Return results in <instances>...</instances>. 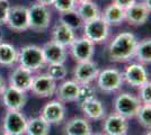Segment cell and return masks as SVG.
Returning a JSON list of instances; mask_svg holds the SVG:
<instances>
[{
  "label": "cell",
  "mask_w": 151,
  "mask_h": 135,
  "mask_svg": "<svg viewBox=\"0 0 151 135\" xmlns=\"http://www.w3.org/2000/svg\"><path fill=\"white\" fill-rule=\"evenodd\" d=\"M145 135H151L150 129H147V132H145Z\"/></svg>",
  "instance_id": "40"
},
{
  "label": "cell",
  "mask_w": 151,
  "mask_h": 135,
  "mask_svg": "<svg viewBox=\"0 0 151 135\" xmlns=\"http://www.w3.org/2000/svg\"><path fill=\"white\" fill-rule=\"evenodd\" d=\"M80 84L76 82L75 80H63L62 84L57 86L55 90V96L58 100H60L63 104L68 103H75L77 95H78V90H79Z\"/></svg>",
  "instance_id": "21"
},
{
  "label": "cell",
  "mask_w": 151,
  "mask_h": 135,
  "mask_svg": "<svg viewBox=\"0 0 151 135\" xmlns=\"http://www.w3.org/2000/svg\"><path fill=\"white\" fill-rule=\"evenodd\" d=\"M0 96L2 99V105L7 110H22L27 104V95L25 91L14 88L9 84L6 86Z\"/></svg>",
  "instance_id": "13"
},
{
  "label": "cell",
  "mask_w": 151,
  "mask_h": 135,
  "mask_svg": "<svg viewBox=\"0 0 151 135\" xmlns=\"http://www.w3.org/2000/svg\"><path fill=\"white\" fill-rule=\"evenodd\" d=\"M141 105L138 96L130 92H121L114 99L113 109L114 113L125 117L126 119H131L135 118Z\"/></svg>",
  "instance_id": "5"
},
{
  "label": "cell",
  "mask_w": 151,
  "mask_h": 135,
  "mask_svg": "<svg viewBox=\"0 0 151 135\" xmlns=\"http://www.w3.org/2000/svg\"><path fill=\"white\" fill-rule=\"evenodd\" d=\"M18 50L13 44L2 41L0 43V65L2 66H14L17 64Z\"/></svg>",
  "instance_id": "25"
},
{
  "label": "cell",
  "mask_w": 151,
  "mask_h": 135,
  "mask_svg": "<svg viewBox=\"0 0 151 135\" xmlns=\"http://www.w3.org/2000/svg\"><path fill=\"white\" fill-rule=\"evenodd\" d=\"M10 6L12 5L9 4L8 0H0V27L2 25H6Z\"/></svg>",
  "instance_id": "34"
},
{
  "label": "cell",
  "mask_w": 151,
  "mask_h": 135,
  "mask_svg": "<svg viewBox=\"0 0 151 135\" xmlns=\"http://www.w3.org/2000/svg\"><path fill=\"white\" fill-rule=\"evenodd\" d=\"M6 25L16 33H23L29 29L28 8L23 5L10 6Z\"/></svg>",
  "instance_id": "8"
},
{
  "label": "cell",
  "mask_w": 151,
  "mask_h": 135,
  "mask_svg": "<svg viewBox=\"0 0 151 135\" xmlns=\"http://www.w3.org/2000/svg\"><path fill=\"white\" fill-rule=\"evenodd\" d=\"M6 81H5V79L2 78V76L0 74V95L2 94V91L5 90V88H6Z\"/></svg>",
  "instance_id": "36"
},
{
  "label": "cell",
  "mask_w": 151,
  "mask_h": 135,
  "mask_svg": "<svg viewBox=\"0 0 151 135\" xmlns=\"http://www.w3.org/2000/svg\"><path fill=\"white\" fill-rule=\"evenodd\" d=\"M138 98L141 104H151V82L150 80L139 87Z\"/></svg>",
  "instance_id": "33"
},
{
  "label": "cell",
  "mask_w": 151,
  "mask_h": 135,
  "mask_svg": "<svg viewBox=\"0 0 151 135\" xmlns=\"http://www.w3.org/2000/svg\"><path fill=\"white\" fill-rule=\"evenodd\" d=\"M40 116H42L50 125L59 124L65 118V106L58 99L50 100L41 109Z\"/></svg>",
  "instance_id": "17"
},
{
  "label": "cell",
  "mask_w": 151,
  "mask_h": 135,
  "mask_svg": "<svg viewBox=\"0 0 151 135\" xmlns=\"http://www.w3.org/2000/svg\"><path fill=\"white\" fill-rule=\"evenodd\" d=\"M82 36L91 41L94 44L105 43L109 37L111 26L101 17L89 20L82 25Z\"/></svg>",
  "instance_id": "6"
},
{
  "label": "cell",
  "mask_w": 151,
  "mask_h": 135,
  "mask_svg": "<svg viewBox=\"0 0 151 135\" xmlns=\"http://www.w3.org/2000/svg\"><path fill=\"white\" fill-rule=\"evenodd\" d=\"M46 74L52 78L54 81H63L68 76V69L65 68L64 63H55V64H46Z\"/></svg>",
  "instance_id": "29"
},
{
  "label": "cell",
  "mask_w": 151,
  "mask_h": 135,
  "mask_svg": "<svg viewBox=\"0 0 151 135\" xmlns=\"http://www.w3.org/2000/svg\"><path fill=\"white\" fill-rule=\"evenodd\" d=\"M35 1L38 2V4H41V5H44V6L47 7L52 6V4H53V0H35Z\"/></svg>",
  "instance_id": "37"
},
{
  "label": "cell",
  "mask_w": 151,
  "mask_h": 135,
  "mask_svg": "<svg viewBox=\"0 0 151 135\" xmlns=\"http://www.w3.org/2000/svg\"><path fill=\"white\" fill-rule=\"evenodd\" d=\"M139 39L131 32H122L114 36L107 45V56L109 61L126 63L133 60Z\"/></svg>",
  "instance_id": "1"
},
{
  "label": "cell",
  "mask_w": 151,
  "mask_h": 135,
  "mask_svg": "<svg viewBox=\"0 0 151 135\" xmlns=\"http://www.w3.org/2000/svg\"><path fill=\"white\" fill-rule=\"evenodd\" d=\"M101 17L111 27L119 26L125 20V9L112 2L107 5L103 11H101Z\"/></svg>",
  "instance_id": "23"
},
{
  "label": "cell",
  "mask_w": 151,
  "mask_h": 135,
  "mask_svg": "<svg viewBox=\"0 0 151 135\" xmlns=\"http://www.w3.org/2000/svg\"><path fill=\"white\" fill-rule=\"evenodd\" d=\"M27 118L22 110H6L2 119V132L10 135H24Z\"/></svg>",
  "instance_id": "7"
},
{
  "label": "cell",
  "mask_w": 151,
  "mask_h": 135,
  "mask_svg": "<svg viewBox=\"0 0 151 135\" xmlns=\"http://www.w3.org/2000/svg\"><path fill=\"white\" fill-rule=\"evenodd\" d=\"M60 20L64 21L68 26H70L72 29H79L81 28L83 25V21L81 20V18L79 17V15L77 14V11L72 10V11H68V13L60 14Z\"/></svg>",
  "instance_id": "31"
},
{
  "label": "cell",
  "mask_w": 151,
  "mask_h": 135,
  "mask_svg": "<svg viewBox=\"0 0 151 135\" xmlns=\"http://www.w3.org/2000/svg\"><path fill=\"white\" fill-rule=\"evenodd\" d=\"M95 81L97 88L105 94H113L119 91L124 84L122 72L115 68H106L99 70Z\"/></svg>",
  "instance_id": "4"
},
{
  "label": "cell",
  "mask_w": 151,
  "mask_h": 135,
  "mask_svg": "<svg viewBox=\"0 0 151 135\" xmlns=\"http://www.w3.org/2000/svg\"><path fill=\"white\" fill-rule=\"evenodd\" d=\"M51 125L42 116H36L27 119L26 124V135H49Z\"/></svg>",
  "instance_id": "26"
},
{
  "label": "cell",
  "mask_w": 151,
  "mask_h": 135,
  "mask_svg": "<svg viewBox=\"0 0 151 135\" xmlns=\"http://www.w3.org/2000/svg\"><path fill=\"white\" fill-rule=\"evenodd\" d=\"M27 8H28L29 29L35 33L45 32L50 27V23L52 19L50 7L41 5L35 1Z\"/></svg>",
  "instance_id": "3"
},
{
  "label": "cell",
  "mask_w": 151,
  "mask_h": 135,
  "mask_svg": "<svg viewBox=\"0 0 151 135\" xmlns=\"http://www.w3.org/2000/svg\"><path fill=\"white\" fill-rule=\"evenodd\" d=\"M42 51L44 55L46 64H55V63H64L68 58L67 47L58 44L53 41L46 42L42 46Z\"/></svg>",
  "instance_id": "19"
},
{
  "label": "cell",
  "mask_w": 151,
  "mask_h": 135,
  "mask_svg": "<svg viewBox=\"0 0 151 135\" xmlns=\"http://www.w3.org/2000/svg\"><path fill=\"white\" fill-rule=\"evenodd\" d=\"M93 98H96V87L93 84H85L79 86L78 95L76 98V101L79 106L87 100H90Z\"/></svg>",
  "instance_id": "28"
},
{
  "label": "cell",
  "mask_w": 151,
  "mask_h": 135,
  "mask_svg": "<svg viewBox=\"0 0 151 135\" xmlns=\"http://www.w3.org/2000/svg\"><path fill=\"white\" fill-rule=\"evenodd\" d=\"M91 135H105V134H104V133H103V134H91Z\"/></svg>",
  "instance_id": "42"
},
{
  "label": "cell",
  "mask_w": 151,
  "mask_h": 135,
  "mask_svg": "<svg viewBox=\"0 0 151 135\" xmlns=\"http://www.w3.org/2000/svg\"><path fill=\"white\" fill-rule=\"evenodd\" d=\"M151 8L143 1H137L131 7L125 9V20L129 25L139 27L143 26L150 17Z\"/></svg>",
  "instance_id": "14"
},
{
  "label": "cell",
  "mask_w": 151,
  "mask_h": 135,
  "mask_svg": "<svg viewBox=\"0 0 151 135\" xmlns=\"http://www.w3.org/2000/svg\"><path fill=\"white\" fill-rule=\"evenodd\" d=\"M133 59L135 62H139L143 65H150L151 63V39H143L138 41V44L134 51Z\"/></svg>",
  "instance_id": "27"
},
{
  "label": "cell",
  "mask_w": 151,
  "mask_h": 135,
  "mask_svg": "<svg viewBox=\"0 0 151 135\" xmlns=\"http://www.w3.org/2000/svg\"><path fill=\"white\" fill-rule=\"evenodd\" d=\"M79 107H80L85 117L87 119H90V121H101L106 115L104 104L101 103L97 97L85 101Z\"/></svg>",
  "instance_id": "22"
},
{
  "label": "cell",
  "mask_w": 151,
  "mask_h": 135,
  "mask_svg": "<svg viewBox=\"0 0 151 135\" xmlns=\"http://www.w3.org/2000/svg\"><path fill=\"white\" fill-rule=\"evenodd\" d=\"M17 64L32 72H37L42 70L46 65L42 47L35 44L22 46L18 50Z\"/></svg>",
  "instance_id": "2"
},
{
  "label": "cell",
  "mask_w": 151,
  "mask_h": 135,
  "mask_svg": "<svg viewBox=\"0 0 151 135\" xmlns=\"http://www.w3.org/2000/svg\"><path fill=\"white\" fill-rule=\"evenodd\" d=\"M70 55L76 62H83L93 60L95 55V44L86 39L85 36L76 37V39L71 43L69 47Z\"/></svg>",
  "instance_id": "10"
},
{
  "label": "cell",
  "mask_w": 151,
  "mask_h": 135,
  "mask_svg": "<svg viewBox=\"0 0 151 135\" xmlns=\"http://www.w3.org/2000/svg\"><path fill=\"white\" fill-rule=\"evenodd\" d=\"M76 2H77V5L78 4H81V2H85V1H89V0H75Z\"/></svg>",
  "instance_id": "39"
},
{
  "label": "cell",
  "mask_w": 151,
  "mask_h": 135,
  "mask_svg": "<svg viewBox=\"0 0 151 135\" xmlns=\"http://www.w3.org/2000/svg\"><path fill=\"white\" fill-rule=\"evenodd\" d=\"M0 135H10V134H8V133H6V132H1Z\"/></svg>",
  "instance_id": "41"
},
{
  "label": "cell",
  "mask_w": 151,
  "mask_h": 135,
  "mask_svg": "<svg viewBox=\"0 0 151 135\" xmlns=\"http://www.w3.org/2000/svg\"><path fill=\"white\" fill-rule=\"evenodd\" d=\"M76 31L72 29L62 20H58L52 27L51 31V41L55 42L58 44L62 45L64 47H69L71 43L76 39Z\"/></svg>",
  "instance_id": "18"
},
{
  "label": "cell",
  "mask_w": 151,
  "mask_h": 135,
  "mask_svg": "<svg viewBox=\"0 0 151 135\" xmlns=\"http://www.w3.org/2000/svg\"><path fill=\"white\" fill-rule=\"evenodd\" d=\"M63 131L65 135H91L93 127L91 124L86 117H73L63 126Z\"/></svg>",
  "instance_id": "20"
},
{
  "label": "cell",
  "mask_w": 151,
  "mask_h": 135,
  "mask_svg": "<svg viewBox=\"0 0 151 135\" xmlns=\"http://www.w3.org/2000/svg\"><path fill=\"white\" fill-rule=\"evenodd\" d=\"M52 6L59 14H64L75 10L77 2L75 0H53Z\"/></svg>",
  "instance_id": "32"
},
{
  "label": "cell",
  "mask_w": 151,
  "mask_h": 135,
  "mask_svg": "<svg viewBox=\"0 0 151 135\" xmlns=\"http://www.w3.org/2000/svg\"><path fill=\"white\" fill-rule=\"evenodd\" d=\"M4 41V33H2V31L0 29V43Z\"/></svg>",
  "instance_id": "38"
},
{
  "label": "cell",
  "mask_w": 151,
  "mask_h": 135,
  "mask_svg": "<svg viewBox=\"0 0 151 135\" xmlns=\"http://www.w3.org/2000/svg\"><path fill=\"white\" fill-rule=\"evenodd\" d=\"M139 124L145 129H151V104H142L135 116Z\"/></svg>",
  "instance_id": "30"
},
{
  "label": "cell",
  "mask_w": 151,
  "mask_h": 135,
  "mask_svg": "<svg viewBox=\"0 0 151 135\" xmlns=\"http://www.w3.org/2000/svg\"><path fill=\"white\" fill-rule=\"evenodd\" d=\"M33 79H34V72L16 64L14 65L13 71L9 74V86L27 92L31 89Z\"/></svg>",
  "instance_id": "16"
},
{
  "label": "cell",
  "mask_w": 151,
  "mask_h": 135,
  "mask_svg": "<svg viewBox=\"0 0 151 135\" xmlns=\"http://www.w3.org/2000/svg\"><path fill=\"white\" fill-rule=\"evenodd\" d=\"M76 11L79 15V17L81 18L83 23H87L89 20H93L95 18L101 17V10L94 0H89V1L78 4L76 7Z\"/></svg>",
  "instance_id": "24"
},
{
  "label": "cell",
  "mask_w": 151,
  "mask_h": 135,
  "mask_svg": "<svg viewBox=\"0 0 151 135\" xmlns=\"http://www.w3.org/2000/svg\"><path fill=\"white\" fill-rule=\"evenodd\" d=\"M138 0H113L114 4H116L117 6L122 7L123 9H127L129 7H131L133 4H135Z\"/></svg>",
  "instance_id": "35"
},
{
  "label": "cell",
  "mask_w": 151,
  "mask_h": 135,
  "mask_svg": "<svg viewBox=\"0 0 151 135\" xmlns=\"http://www.w3.org/2000/svg\"><path fill=\"white\" fill-rule=\"evenodd\" d=\"M129 119L112 113L103 118V132L105 135H127Z\"/></svg>",
  "instance_id": "15"
},
{
  "label": "cell",
  "mask_w": 151,
  "mask_h": 135,
  "mask_svg": "<svg viewBox=\"0 0 151 135\" xmlns=\"http://www.w3.org/2000/svg\"><path fill=\"white\" fill-rule=\"evenodd\" d=\"M99 70L98 64L93 60L77 62L73 69V80L79 84H93L98 76Z\"/></svg>",
  "instance_id": "12"
},
{
  "label": "cell",
  "mask_w": 151,
  "mask_h": 135,
  "mask_svg": "<svg viewBox=\"0 0 151 135\" xmlns=\"http://www.w3.org/2000/svg\"><path fill=\"white\" fill-rule=\"evenodd\" d=\"M57 86V81H54L46 73H38L34 76L29 91L38 98H49L55 94Z\"/></svg>",
  "instance_id": "11"
},
{
  "label": "cell",
  "mask_w": 151,
  "mask_h": 135,
  "mask_svg": "<svg viewBox=\"0 0 151 135\" xmlns=\"http://www.w3.org/2000/svg\"><path fill=\"white\" fill-rule=\"evenodd\" d=\"M123 81L133 88H139L147 81H149V74L145 65L139 62H131L124 68L122 72Z\"/></svg>",
  "instance_id": "9"
}]
</instances>
